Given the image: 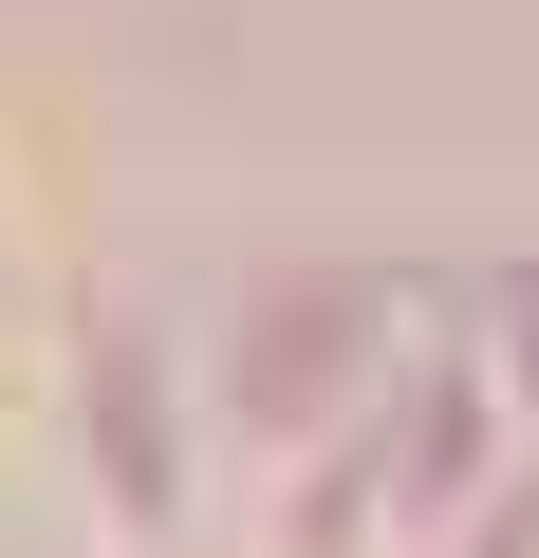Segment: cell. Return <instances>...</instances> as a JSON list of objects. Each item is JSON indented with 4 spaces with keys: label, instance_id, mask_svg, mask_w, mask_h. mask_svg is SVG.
<instances>
[{
    "label": "cell",
    "instance_id": "6da1fadb",
    "mask_svg": "<svg viewBox=\"0 0 539 558\" xmlns=\"http://www.w3.org/2000/svg\"><path fill=\"white\" fill-rule=\"evenodd\" d=\"M372 317H391V279H298V299H242V336L205 354V447L317 484V465L409 391V336H372Z\"/></svg>",
    "mask_w": 539,
    "mask_h": 558
},
{
    "label": "cell",
    "instance_id": "7a4b0ae2",
    "mask_svg": "<svg viewBox=\"0 0 539 558\" xmlns=\"http://www.w3.org/2000/svg\"><path fill=\"white\" fill-rule=\"evenodd\" d=\"M0 299H20V279H0Z\"/></svg>",
    "mask_w": 539,
    "mask_h": 558
}]
</instances>
